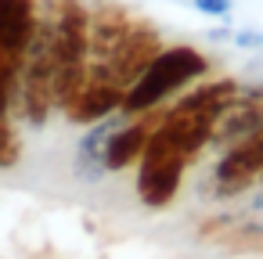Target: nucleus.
<instances>
[{"label": "nucleus", "mask_w": 263, "mask_h": 259, "mask_svg": "<svg viewBox=\"0 0 263 259\" xmlns=\"http://www.w3.org/2000/svg\"><path fill=\"white\" fill-rule=\"evenodd\" d=\"M209 72V58L187 44H177V47H162L148 69L126 87V97H123V115H144V112H155L159 105H166L173 94L187 90L195 79H202Z\"/></svg>", "instance_id": "nucleus-1"}, {"label": "nucleus", "mask_w": 263, "mask_h": 259, "mask_svg": "<svg viewBox=\"0 0 263 259\" xmlns=\"http://www.w3.org/2000/svg\"><path fill=\"white\" fill-rule=\"evenodd\" d=\"M187 158L166 151V148H144L141 162H137V198L148 205V209H166L177 194H180V184H184V173H187Z\"/></svg>", "instance_id": "nucleus-2"}, {"label": "nucleus", "mask_w": 263, "mask_h": 259, "mask_svg": "<svg viewBox=\"0 0 263 259\" xmlns=\"http://www.w3.org/2000/svg\"><path fill=\"white\" fill-rule=\"evenodd\" d=\"M159 51H162L159 29H155L148 18H134L130 33H126L123 44L112 51V58L101 62V65H90V69H94V72H105V76L116 79L119 87H130V83L148 69V62H152Z\"/></svg>", "instance_id": "nucleus-3"}, {"label": "nucleus", "mask_w": 263, "mask_h": 259, "mask_svg": "<svg viewBox=\"0 0 263 259\" xmlns=\"http://www.w3.org/2000/svg\"><path fill=\"white\" fill-rule=\"evenodd\" d=\"M263 176V130L245 137L241 144L227 148L213 169V194L216 198H238Z\"/></svg>", "instance_id": "nucleus-4"}, {"label": "nucleus", "mask_w": 263, "mask_h": 259, "mask_svg": "<svg viewBox=\"0 0 263 259\" xmlns=\"http://www.w3.org/2000/svg\"><path fill=\"white\" fill-rule=\"evenodd\" d=\"M123 97H126V87H119V83L108 79L105 72L87 69V83H83V90L69 101L65 119L76 123V126H94V123H101V119L123 112Z\"/></svg>", "instance_id": "nucleus-5"}, {"label": "nucleus", "mask_w": 263, "mask_h": 259, "mask_svg": "<svg viewBox=\"0 0 263 259\" xmlns=\"http://www.w3.org/2000/svg\"><path fill=\"white\" fill-rule=\"evenodd\" d=\"M256 130H263V83H259V87H241V90H238L234 105L220 115L209 148L227 151V148L241 144L245 137H252Z\"/></svg>", "instance_id": "nucleus-6"}, {"label": "nucleus", "mask_w": 263, "mask_h": 259, "mask_svg": "<svg viewBox=\"0 0 263 259\" xmlns=\"http://www.w3.org/2000/svg\"><path fill=\"white\" fill-rule=\"evenodd\" d=\"M159 119H162L159 108H155V112H144V115H130V119L112 133V141H108L105 169H108V173H119V169L137 166L141 155H144V148H148V141H152V130L159 126Z\"/></svg>", "instance_id": "nucleus-7"}, {"label": "nucleus", "mask_w": 263, "mask_h": 259, "mask_svg": "<svg viewBox=\"0 0 263 259\" xmlns=\"http://www.w3.org/2000/svg\"><path fill=\"white\" fill-rule=\"evenodd\" d=\"M134 15L112 0H98L90 4V65H101L112 58V51L123 44V36L130 33Z\"/></svg>", "instance_id": "nucleus-8"}, {"label": "nucleus", "mask_w": 263, "mask_h": 259, "mask_svg": "<svg viewBox=\"0 0 263 259\" xmlns=\"http://www.w3.org/2000/svg\"><path fill=\"white\" fill-rule=\"evenodd\" d=\"M130 115H123V112H116V115H108V119H101V123H94V126H87V133L80 137V144H76V158H72V166H76V176L80 180H101L108 169H105V151H108V141H112V133L126 123Z\"/></svg>", "instance_id": "nucleus-9"}, {"label": "nucleus", "mask_w": 263, "mask_h": 259, "mask_svg": "<svg viewBox=\"0 0 263 259\" xmlns=\"http://www.w3.org/2000/svg\"><path fill=\"white\" fill-rule=\"evenodd\" d=\"M238 90H241L238 79H209V83H198L195 90L180 94L173 101V108H180V112H205V115H213L220 123V115L234 105Z\"/></svg>", "instance_id": "nucleus-10"}, {"label": "nucleus", "mask_w": 263, "mask_h": 259, "mask_svg": "<svg viewBox=\"0 0 263 259\" xmlns=\"http://www.w3.org/2000/svg\"><path fill=\"white\" fill-rule=\"evenodd\" d=\"M223 252L231 255H249V252H263V223H241L234 220V227L216 241Z\"/></svg>", "instance_id": "nucleus-11"}, {"label": "nucleus", "mask_w": 263, "mask_h": 259, "mask_svg": "<svg viewBox=\"0 0 263 259\" xmlns=\"http://www.w3.org/2000/svg\"><path fill=\"white\" fill-rule=\"evenodd\" d=\"M18 72H22V58L0 54V123H8V115H11V108H15Z\"/></svg>", "instance_id": "nucleus-12"}, {"label": "nucleus", "mask_w": 263, "mask_h": 259, "mask_svg": "<svg viewBox=\"0 0 263 259\" xmlns=\"http://www.w3.org/2000/svg\"><path fill=\"white\" fill-rule=\"evenodd\" d=\"M22 158V141L11 130V123H0V169H11Z\"/></svg>", "instance_id": "nucleus-13"}, {"label": "nucleus", "mask_w": 263, "mask_h": 259, "mask_svg": "<svg viewBox=\"0 0 263 259\" xmlns=\"http://www.w3.org/2000/svg\"><path fill=\"white\" fill-rule=\"evenodd\" d=\"M191 8L209 15V18H227L231 8H234V0H191Z\"/></svg>", "instance_id": "nucleus-14"}, {"label": "nucleus", "mask_w": 263, "mask_h": 259, "mask_svg": "<svg viewBox=\"0 0 263 259\" xmlns=\"http://www.w3.org/2000/svg\"><path fill=\"white\" fill-rule=\"evenodd\" d=\"M231 40L238 44V47H263V33H256V29H241V33H231Z\"/></svg>", "instance_id": "nucleus-15"}, {"label": "nucleus", "mask_w": 263, "mask_h": 259, "mask_svg": "<svg viewBox=\"0 0 263 259\" xmlns=\"http://www.w3.org/2000/svg\"><path fill=\"white\" fill-rule=\"evenodd\" d=\"M259 180H263V176H259Z\"/></svg>", "instance_id": "nucleus-16"}]
</instances>
